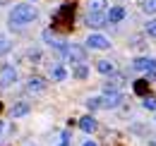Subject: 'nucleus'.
<instances>
[{
	"instance_id": "nucleus-6",
	"label": "nucleus",
	"mask_w": 156,
	"mask_h": 146,
	"mask_svg": "<svg viewBox=\"0 0 156 146\" xmlns=\"http://www.w3.org/2000/svg\"><path fill=\"white\" fill-rule=\"evenodd\" d=\"M65 57H67V60H75V62H84V57H87V48H82V46H67Z\"/></svg>"
},
{
	"instance_id": "nucleus-5",
	"label": "nucleus",
	"mask_w": 156,
	"mask_h": 146,
	"mask_svg": "<svg viewBox=\"0 0 156 146\" xmlns=\"http://www.w3.org/2000/svg\"><path fill=\"white\" fill-rule=\"evenodd\" d=\"M15 79H17V70H15L12 65H5V67L0 70V86H10Z\"/></svg>"
},
{
	"instance_id": "nucleus-24",
	"label": "nucleus",
	"mask_w": 156,
	"mask_h": 146,
	"mask_svg": "<svg viewBox=\"0 0 156 146\" xmlns=\"http://www.w3.org/2000/svg\"><path fill=\"white\" fill-rule=\"evenodd\" d=\"M0 132H2V122H0Z\"/></svg>"
},
{
	"instance_id": "nucleus-12",
	"label": "nucleus",
	"mask_w": 156,
	"mask_h": 146,
	"mask_svg": "<svg viewBox=\"0 0 156 146\" xmlns=\"http://www.w3.org/2000/svg\"><path fill=\"white\" fill-rule=\"evenodd\" d=\"M27 113H29V106H27V103H17V106L10 108V115H12V117H22V115H27Z\"/></svg>"
},
{
	"instance_id": "nucleus-15",
	"label": "nucleus",
	"mask_w": 156,
	"mask_h": 146,
	"mask_svg": "<svg viewBox=\"0 0 156 146\" xmlns=\"http://www.w3.org/2000/svg\"><path fill=\"white\" fill-rule=\"evenodd\" d=\"M51 77H53L55 82H62V79L67 77V72H65V67H60V65H55V67H51Z\"/></svg>"
},
{
	"instance_id": "nucleus-22",
	"label": "nucleus",
	"mask_w": 156,
	"mask_h": 146,
	"mask_svg": "<svg viewBox=\"0 0 156 146\" xmlns=\"http://www.w3.org/2000/svg\"><path fill=\"white\" fill-rule=\"evenodd\" d=\"M60 146H67V134H65V139H62V144H60Z\"/></svg>"
},
{
	"instance_id": "nucleus-7",
	"label": "nucleus",
	"mask_w": 156,
	"mask_h": 146,
	"mask_svg": "<svg viewBox=\"0 0 156 146\" xmlns=\"http://www.w3.org/2000/svg\"><path fill=\"white\" fill-rule=\"evenodd\" d=\"M87 24L94 26V29L103 26V24H106V12H89V15H87Z\"/></svg>"
},
{
	"instance_id": "nucleus-16",
	"label": "nucleus",
	"mask_w": 156,
	"mask_h": 146,
	"mask_svg": "<svg viewBox=\"0 0 156 146\" xmlns=\"http://www.w3.org/2000/svg\"><path fill=\"white\" fill-rule=\"evenodd\" d=\"M10 48H12V41H10L7 36H0V55H7Z\"/></svg>"
},
{
	"instance_id": "nucleus-2",
	"label": "nucleus",
	"mask_w": 156,
	"mask_h": 146,
	"mask_svg": "<svg viewBox=\"0 0 156 146\" xmlns=\"http://www.w3.org/2000/svg\"><path fill=\"white\" fill-rule=\"evenodd\" d=\"M72 19H75V7L72 5H62L58 10V15L53 17V26L60 29V31H67L72 26Z\"/></svg>"
},
{
	"instance_id": "nucleus-8",
	"label": "nucleus",
	"mask_w": 156,
	"mask_h": 146,
	"mask_svg": "<svg viewBox=\"0 0 156 146\" xmlns=\"http://www.w3.org/2000/svg\"><path fill=\"white\" fill-rule=\"evenodd\" d=\"M122 19H125V10L122 7H111L106 12V22H113L115 24V22H122Z\"/></svg>"
},
{
	"instance_id": "nucleus-21",
	"label": "nucleus",
	"mask_w": 156,
	"mask_h": 146,
	"mask_svg": "<svg viewBox=\"0 0 156 146\" xmlns=\"http://www.w3.org/2000/svg\"><path fill=\"white\" fill-rule=\"evenodd\" d=\"M82 146H96V144H94V141H84Z\"/></svg>"
},
{
	"instance_id": "nucleus-10",
	"label": "nucleus",
	"mask_w": 156,
	"mask_h": 146,
	"mask_svg": "<svg viewBox=\"0 0 156 146\" xmlns=\"http://www.w3.org/2000/svg\"><path fill=\"white\" fill-rule=\"evenodd\" d=\"M96 70H98L101 74H113V72H115V65H113L111 60H98Z\"/></svg>"
},
{
	"instance_id": "nucleus-3",
	"label": "nucleus",
	"mask_w": 156,
	"mask_h": 146,
	"mask_svg": "<svg viewBox=\"0 0 156 146\" xmlns=\"http://www.w3.org/2000/svg\"><path fill=\"white\" fill-rule=\"evenodd\" d=\"M132 70L156 74V57H135V60H132Z\"/></svg>"
},
{
	"instance_id": "nucleus-17",
	"label": "nucleus",
	"mask_w": 156,
	"mask_h": 146,
	"mask_svg": "<svg viewBox=\"0 0 156 146\" xmlns=\"http://www.w3.org/2000/svg\"><path fill=\"white\" fill-rule=\"evenodd\" d=\"M142 10L147 15H156V0H142Z\"/></svg>"
},
{
	"instance_id": "nucleus-11",
	"label": "nucleus",
	"mask_w": 156,
	"mask_h": 146,
	"mask_svg": "<svg viewBox=\"0 0 156 146\" xmlns=\"http://www.w3.org/2000/svg\"><path fill=\"white\" fill-rule=\"evenodd\" d=\"M27 91L29 93H41L43 91V82H41V79H29V82H27Z\"/></svg>"
},
{
	"instance_id": "nucleus-23",
	"label": "nucleus",
	"mask_w": 156,
	"mask_h": 146,
	"mask_svg": "<svg viewBox=\"0 0 156 146\" xmlns=\"http://www.w3.org/2000/svg\"><path fill=\"white\" fill-rule=\"evenodd\" d=\"M149 146H156V139H151V141H149Z\"/></svg>"
},
{
	"instance_id": "nucleus-9",
	"label": "nucleus",
	"mask_w": 156,
	"mask_h": 146,
	"mask_svg": "<svg viewBox=\"0 0 156 146\" xmlns=\"http://www.w3.org/2000/svg\"><path fill=\"white\" fill-rule=\"evenodd\" d=\"M79 129H82V132H87V134H91V132L96 129V120H94V117H89V115H87V117H82V120H79Z\"/></svg>"
},
{
	"instance_id": "nucleus-4",
	"label": "nucleus",
	"mask_w": 156,
	"mask_h": 146,
	"mask_svg": "<svg viewBox=\"0 0 156 146\" xmlns=\"http://www.w3.org/2000/svg\"><path fill=\"white\" fill-rule=\"evenodd\" d=\"M87 46L94 48V50H108L111 48V41L106 36H101V34H91V36L87 38Z\"/></svg>"
},
{
	"instance_id": "nucleus-18",
	"label": "nucleus",
	"mask_w": 156,
	"mask_h": 146,
	"mask_svg": "<svg viewBox=\"0 0 156 146\" xmlns=\"http://www.w3.org/2000/svg\"><path fill=\"white\" fill-rule=\"evenodd\" d=\"M87 74H89L87 65H84V62H77V65H75V77H77V79H84Z\"/></svg>"
},
{
	"instance_id": "nucleus-14",
	"label": "nucleus",
	"mask_w": 156,
	"mask_h": 146,
	"mask_svg": "<svg viewBox=\"0 0 156 146\" xmlns=\"http://www.w3.org/2000/svg\"><path fill=\"white\" fill-rule=\"evenodd\" d=\"M89 12H106V0H89Z\"/></svg>"
},
{
	"instance_id": "nucleus-19",
	"label": "nucleus",
	"mask_w": 156,
	"mask_h": 146,
	"mask_svg": "<svg viewBox=\"0 0 156 146\" xmlns=\"http://www.w3.org/2000/svg\"><path fill=\"white\" fill-rule=\"evenodd\" d=\"M147 110H156V98L154 96H144V103H142Z\"/></svg>"
},
{
	"instance_id": "nucleus-13",
	"label": "nucleus",
	"mask_w": 156,
	"mask_h": 146,
	"mask_svg": "<svg viewBox=\"0 0 156 146\" xmlns=\"http://www.w3.org/2000/svg\"><path fill=\"white\" fill-rule=\"evenodd\" d=\"M135 91L139 93V96H149V82L137 79V82H135Z\"/></svg>"
},
{
	"instance_id": "nucleus-1",
	"label": "nucleus",
	"mask_w": 156,
	"mask_h": 146,
	"mask_svg": "<svg viewBox=\"0 0 156 146\" xmlns=\"http://www.w3.org/2000/svg\"><path fill=\"white\" fill-rule=\"evenodd\" d=\"M36 10H34V5H15L12 7V12H10V26H24V24H29V22H34L36 19Z\"/></svg>"
},
{
	"instance_id": "nucleus-20",
	"label": "nucleus",
	"mask_w": 156,
	"mask_h": 146,
	"mask_svg": "<svg viewBox=\"0 0 156 146\" xmlns=\"http://www.w3.org/2000/svg\"><path fill=\"white\" fill-rule=\"evenodd\" d=\"M144 29H147V34H149V36H154V38H156V19H151V22H149Z\"/></svg>"
}]
</instances>
